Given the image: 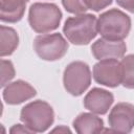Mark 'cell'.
Segmentation results:
<instances>
[{
    "label": "cell",
    "instance_id": "obj_3",
    "mask_svg": "<svg viewBox=\"0 0 134 134\" xmlns=\"http://www.w3.org/2000/svg\"><path fill=\"white\" fill-rule=\"evenodd\" d=\"M131 30V18L120 9L111 8L100 14L97 19V31L107 40L121 41Z\"/></svg>",
    "mask_w": 134,
    "mask_h": 134
},
{
    "label": "cell",
    "instance_id": "obj_18",
    "mask_svg": "<svg viewBox=\"0 0 134 134\" xmlns=\"http://www.w3.org/2000/svg\"><path fill=\"white\" fill-rule=\"evenodd\" d=\"M113 0H85L88 9L93 12H100L112 3Z\"/></svg>",
    "mask_w": 134,
    "mask_h": 134
},
{
    "label": "cell",
    "instance_id": "obj_4",
    "mask_svg": "<svg viewBox=\"0 0 134 134\" xmlns=\"http://www.w3.org/2000/svg\"><path fill=\"white\" fill-rule=\"evenodd\" d=\"M20 120L28 127L32 133H43L52 126L54 121V111L45 100H32L21 109Z\"/></svg>",
    "mask_w": 134,
    "mask_h": 134
},
{
    "label": "cell",
    "instance_id": "obj_7",
    "mask_svg": "<svg viewBox=\"0 0 134 134\" xmlns=\"http://www.w3.org/2000/svg\"><path fill=\"white\" fill-rule=\"evenodd\" d=\"M92 75L97 84L116 88L121 85V64L117 59L98 60L93 66Z\"/></svg>",
    "mask_w": 134,
    "mask_h": 134
},
{
    "label": "cell",
    "instance_id": "obj_1",
    "mask_svg": "<svg viewBox=\"0 0 134 134\" xmlns=\"http://www.w3.org/2000/svg\"><path fill=\"white\" fill-rule=\"evenodd\" d=\"M97 19L92 14H80L68 17L63 26V34L74 45H87L97 35Z\"/></svg>",
    "mask_w": 134,
    "mask_h": 134
},
{
    "label": "cell",
    "instance_id": "obj_17",
    "mask_svg": "<svg viewBox=\"0 0 134 134\" xmlns=\"http://www.w3.org/2000/svg\"><path fill=\"white\" fill-rule=\"evenodd\" d=\"M62 5L66 12L74 15L84 14L88 9L85 0H62Z\"/></svg>",
    "mask_w": 134,
    "mask_h": 134
},
{
    "label": "cell",
    "instance_id": "obj_8",
    "mask_svg": "<svg viewBox=\"0 0 134 134\" xmlns=\"http://www.w3.org/2000/svg\"><path fill=\"white\" fill-rule=\"evenodd\" d=\"M108 122L113 132L130 133L134 128V105L117 103L109 113Z\"/></svg>",
    "mask_w": 134,
    "mask_h": 134
},
{
    "label": "cell",
    "instance_id": "obj_21",
    "mask_svg": "<svg viewBox=\"0 0 134 134\" xmlns=\"http://www.w3.org/2000/svg\"><path fill=\"white\" fill-rule=\"evenodd\" d=\"M51 132L52 133H55V132H59V133H70L71 132V130L69 129V128H67L66 126H63V125H61V126H59V127H57V128H54V129H52L51 130Z\"/></svg>",
    "mask_w": 134,
    "mask_h": 134
},
{
    "label": "cell",
    "instance_id": "obj_9",
    "mask_svg": "<svg viewBox=\"0 0 134 134\" xmlns=\"http://www.w3.org/2000/svg\"><path fill=\"white\" fill-rule=\"evenodd\" d=\"M84 107L90 112L104 115L106 114L114 103V95L102 88H92L84 97Z\"/></svg>",
    "mask_w": 134,
    "mask_h": 134
},
{
    "label": "cell",
    "instance_id": "obj_16",
    "mask_svg": "<svg viewBox=\"0 0 134 134\" xmlns=\"http://www.w3.org/2000/svg\"><path fill=\"white\" fill-rule=\"evenodd\" d=\"M16 71L12 61L1 59V87L4 88L15 77Z\"/></svg>",
    "mask_w": 134,
    "mask_h": 134
},
{
    "label": "cell",
    "instance_id": "obj_20",
    "mask_svg": "<svg viewBox=\"0 0 134 134\" xmlns=\"http://www.w3.org/2000/svg\"><path fill=\"white\" fill-rule=\"evenodd\" d=\"M116 3L121 8H125L129 13L134 14V0H116Z\"/></svg>",
    "mask_w": 134,
    "mask_h": 134
},
{
    "label": "cell",
    "instance_id": "obj_6",
    "mask_svg": "<svg viewBox=\"0 0 134 134\" xmlns=\"http://www.w3.org/2000/svg\"><path fill=\"white\" fill-rule=\"evenodd\" d=\"M67 40L59 32L42 34L34 40V50L37 55L48 62L61 60L68 51Z\"/></svg>",
    "mask_w": 134,
    "mask_h": 134
},
{
    "label": "cell",
    "instance_id": "obj_13",
    "mask_svg": "<svg viewBox=\"0 0 134 134\" xmlns=\"http://www.w3.org/2000/svg\"><path fill=\"white\" fill-rule=\"evenodd\" d=\"M29 0H1L0 20L4 23H17L22 20Z\"/></svg>",
    "mask_w": 134,
    "mask_h": 134
},
{
    "label": "cell",
    "instance_id": "obj_19",
    "mask_svg": "<svg viewBox=\"0 0 134 134\" xmlns=\"http://www.w3.org/2000/svg\"><path fill=\"white\" fill-rule=\"evenodd\" d=\"M9 132H10L12 134H25V133L31 134V133H32V131H31L28 127H26L24 124H23V125H21V124H16V125H14V126L9 129Z\"/></svg>",
    "mask_w": 134,
    "mask_h": 134
},
{
    "label": "cell",
    "instance_id": "obj_15",
    "mask_svg": "<svg viewBox=\"0 0 134 134\" xmlns=\"http://www.w3.org/2000/svg\"><path fill=\"white\" fill-rule=\"evenodd\" d=\"M120 64L121 85L127 89H134V54L124 55Z\"/></svg>",
    "mask_w": 134,
    "mask_h": 134
},
{
    "label": "cell",
    "instance_id": "obj_2",
    "mask_svg": "<svg viewBox=\"0 0 134 134\" xmlns=\"http://www.w3.org/2000/svg\"><path fill=\"white\" fill-rule=\"evenodd\" d=\"M62 12L54 3L36 2L28 9V24L38 34H46L59 28Z\"/></svg>",
    "mask_w": 134,
    "mask_h": 134
},
{
    "label": "cell",
    "instance_id": "obj_12",
    "mask_svg": "<svg viewBox=\"0 0 134 134\" xmlns=\"http://www.w3.org/2000/svg\"><path fill=\"white\" fill-rule=\"evenodd\" d=\"M74 131L79 134H94L104 131V120L92 112H83L72 121Z\"/></svg>",
    "mask_w": 134,
    "mask_h": 134
},
{
    "label": "cell",
    "instance_id": "obj_10",
    "mask_svg": "<svg viewBox=\"0 0 134 134\" xmlns=\"http://www.w3.org/2000/svg\"><path fill=\"white\" fill-rule=\"evenodd\" d=\"M37 90L27 82L23 80H17L8 83L2 92L4 102L7 105H19L34 96H36Z\"/></svg>",
    "mask_w": 134,
    "mask_h": 134
},
{
    "label": "cell",
    "instance_id": "obj_11",
    "mask_svg": "<svg viewBox=\"0 0 134 134\" xmlns=\"http://www.w3.org/2000/svg\"><path fill=\"white\" fill-rule=\"evenodd\" d=\"M127 51V45L121 41H112L105 38L97 39L91 45V52L96 60L120 59Z\"/></svg>",
    "mask_w": 134,
    "mask_h": 134
},
{
    "label": "cell",
    "instance_id": "obj_5",
    "mask_svg": "<svg viewBox=\"0 0 134 134\" xmlns=\"http://www.w3.org/2000/svg\"><path fill=\"white\" fill-rule=\"evenodd\" d=\"M90 84L91 70L87 63L83 61H73L64 69L63 85L69 94L80 96L87 91Z\"/></svg>",
    "mask_w": 134,
    "mask_h": 134
},
{
    "label": "cell",
    "instance_id": "obj_14",
    "mask_svg": "<svg viewBox=\"0 0 134 134\" xmlns=\"http://www.w3.org/2000/svg\"><path fill=\"white\" fill-rule=\"evenodd\" d=\"M0 55L1 58L10 55L19 45V35L10 26H0Z\"/></svg>",
    "mask_w": 134,
    "mask_h": 134
}]
</instances>
